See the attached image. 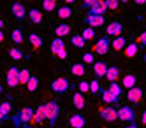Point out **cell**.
<instances>
[{
    "mask_svg": "<svg viewBox=\"0 0 146 128\" xmlns=\"http://www.w3.org/2000/svg\"><path fill=\"white\" fill-rule=\"evenodd\" d=\"M137 51H139L137 42H129L127 48L123 49V53H125V56H127V58H134L135 55H137Z\"/></svg>",
    "mask_w": 146,
    "mask_h": 128,
    "instance_id": "cell-22",
    "label": "cell"
},
{
    "mask_svg": "<svg viewBox=\"0 0 146 128\" xmlns=\"http://www.w3.org/2000/svg\"><path fill=\"white\" fill-rule=\"evenodd\" d=\"M2 28H4V21H2V19H0V30H2Z\"/></svg>",
    "mask_w": 146,
    "mask_h": 128,
    "instance_id": "cell-46",
    "label": "cell"
},
{
    "mask_svg": "<svg viewBox=\"0 0 146 128\" xmlns=\"http://www.w3.org/2000/svg\"><path fill=\"white\" fill-rule=\"evenodd\" d=\"M11 11H13V14H14V18L16 19H27V9H25V5L23 4H19V2H14L13 5H11Z\"/></svg>",
    "mask_w": 146,
    "mask_h": 128,
    "instance_id": "cell-13",
    "label": "cell"
},
{
    "mask_svg": "<svg viewBox=\"0 0 146 128\" xmlns=\"http://www.w3.org/2000/svg\"><path fill=\"white\" fill-rule=\"evenodd\" d=\"M28 42L32 44L34 49H40V46H42V39H40L37 34H28Z\"/></svg>",
    "mask_w": 146,
    "mask_h": 128,
    "instance_id": "cell-27",
    "label": "cell"
},
{
    "mask_svg": "<svg viewBox=\"0 0 146 128\" xmlns=\"http://www.w3.org/2000/svg\"><path fill=\"white\" fill-rule=\"evenodd\" d=\"M48 128H56V126H48Z\"/></svg>",
    "mask_w": 146,
    "mask_h": 128,
    "instance_id": "cell-49",
    "label": "cell"
},
{
    "mask_svg": "<svg viewBox=\"0 0 146 128\" xmlns=\"http://www.w3.org/2000/svg\"><path fill=\"white\" fill-rule=\"evenodd\" d=\"M109 48H111L109 39H108V37H100L99 42L93 46V51H95L97 55H108V53H109Z\"/></svg>",
    "mask_w": 146,
    "mask_h": 128,
    "instance_id": "cell-7",
    "label": "cell"
},
{
    "mask_svg": "<svg viewBox=\"0 0 146 128\" xmlns=\"http://www.w3.org/2000/svg\"><path fill=\"white\" fill-rule=\"evenodd\" d=\"M19 69L16 67H11L7 70V76H5V81H7V86L9 88H16L18 84H19Z\"/></svg>",
    "mask_w": 146,
    "mask_h": 128,
    "instance_id": "cell-6",
    "label": "cell"
},
{
    "mask_svg": "<svg viewBox=\"0 0 146 128\" xmlns=\"http://www.w3.org/2000/svg\"><path fill=\"white\" fill-rule=\"evenodd\" d=\"M106 34L111 35L113 39L114 37H121V34H123V25L120 23V21H111V23L108 25V28H106Z\"/></svg>",
    "mask_w": 146,
    "mask_h": 128,
    "instance_id": "cell-8",
    "label": "cell"
},
{
    "mask_svg": "<svg viewBox=\"0 0 146 128\" xmlns=\"http://www.w3.org/2000/svg\"><path fill=\"white\" fill-rule=\"evenodd\" d=\"M34 111L35 109H32V107H23L19 112H16V116L11 118L14 126H18V128H30L28 125L34 119Z\"/></svg>",
    "mask_w": 146,
    "mask_h": 128,
    "instance_id": "cell-1",
    "label": "cell"
},
{
    "mask_svg": "<svg viewBox=\"0 0 146 128\" xmlns=\"http://www.w3.org/2000/svg\"><path fill=\"white\" fill-rule=\"evenodd\" d=\"M137 42L141 44V48H146V32H141V35L137 37ZM137 44V46H139Z\"/></svg>",
    "mask_w": 146,
    "mask_h": 128,
    "instance_id": "cell-41",
    "label": "cell"
},
{
    "mask_svg": "<svg viewBox=\"0 0 146 128\" xmlns=\"http://www.w3.org/2000/svg\"><path fill=\"white\" fill-rule=\"evenodd\" d=\"M118 114V119L125 121V123H130V125H135V111L132 105H121V107L116 111Z\"/></svg>",
    "mask_w": 146,
    "mask_h": 128,
    "instance_id": "cell-3",
    "label": "cell"
},
{
    "mask_svg": "<svg viewBox=\"0 0 146 128\" xmlns=\"http://www.w3.org/2000/svg\"><path fill=\"white\" fill-rule=\"evenodd\" d=\"M4 39H5V35H4V32L0 30V44H2V42H4Z\"/></svg>",
    "mask_w": 146,
    "mask_h": 128,
    "instance_id": "cell-45",
    "label": "cell"
},
{
    "mask_svg": "<svg viewBox=\"0 0 146 128\" xmlns=\"http://www.w3.org/2000/svg\"><path fill=\"white\" fill-rule=\"evenodd\" d=\"M11 109H13L11 100H4L0 104V125H2L5 119H11Z\"/></svg>",
    "mask_w": 146,
    "mask_h": 128,
    "instance_id": "cell-10",
    "label": "cell"
},
{
    "mask_svg": "<svg viewBox=\"0 0 146 128\" xmlns=\"http://www.w3.org/2000/svg\"><path fill=\"white\" fill-rule=\"evenodd\" d=\"M46 119V114H44V104H40L39 107L34 111V119L30 125H42V121Z\"/></svg>",
    "mask_w": 146,
    "mask_h": 128,
    "instance_id": "cell-16",
    "label": "cell"
},
{
    "mask_svg": "<svg viewBox=\"0 0 146 128\" xmlns=\"http://www.w3.org/2000/svg\"><path fill=\"white\" fill-rule=\"evenodd\" d=\"M70 70H72V74H74V76H78V77H83V76H85V72H86L85 63H74V65L70 67Z\"/></svg>",
    "mask_w": 146,
    "mask_h": 128,
    "instance_id": "cell-30",
    "label": "cell"
},
{
    "mask_svg": "<svg viewBox=\"0 0 146 128\" xmlns=\"http://www.w3.org/2000/svg\"><path fill=\"white\" fill-rule=\"evenodd\" d=\"M11 39H13V42H14V46L23 44V32L19 30V28H14L13 34H11Z\"/></svg>",
    "mask_w": 146,
    "mask_h": 128,
    "instance_id": "cell-29",
    "label": "cell"
},
{
    "mask_svg": "<svg viewBox=\"0 0 146 128\" xmlns=\"http://www.w3.org/2000/svg\"><path fill=\"white\" fill-rule=\"evenodd\" d=\"M85 21L92 26V28H97V26H102L104 25V16H97V14H86Z\"/></svg>",
    "mask_w": 146,
    "mask_h": 128,
    "instance_id": "cell-18",
    "label": "cell"
},
{
    "mask_svg": "<svg viewBox=\"0 0 146 128\" xmlns=\"http://www.w3.org/2000/svg\"><path fill=\"white\" fill-rule=\"evenodd\" d=\"M28 19L32 21L34 25H40V23H42V13H40L37 7H32L28 11Z\"/></svg>",
    "mask_w": 146,
    "mask_h": 128,
    "instance_id": "cell-20",
    "label": "cell"
},
{
    "mask_svg": "<svg viewBox=\"0 0 146 128\" xmlns=\"http://www.w3.org/2000/svg\"><path fill=\"white\" fill-rule=\"evenodd\" d=\"M111 48H113V51H123L127 48V39L125 37H114L111 40Z\"/></svg>",
    "mask_w": 146,
    "mask_h": 128,
    "instance_id": "cell-21",
    "label": "cell"
},
{
    "mask_svg": "<svg viewBox=\"0 0 146 128\" xmlns=\"http://www.w3.org/2000/svg\"><path fill=\"white\" fill-rule=\"evenodd\" d=\"M44 114H46V119L49 121V126H55L58 121V116H60V105L56 100H51L44 104Z\"/></svg>",
    "mask_w": 146,
    "mask_h": 128,
    "instance_id": "cell-2",
    "label": "cell"
},
{
    "mask_svg": "<svg viewBox=\"0 0 146 128\" xmlns=\"http://www.w3.org/2000/svg\"><path fill=\"white\" fill-rule=\"evenodd\" d=\"M70 44L74 46V48H79V49H81V48H85L86 42L83 40V37H81V35H72V37H70Z\"/></svg>",
    "mask_w": 146,
    "mask_h": 128,
    "instance_id": "cell-33",
    "label": "cell"
},
{
    "mask_svg": "<svg viewBox=\"0 0 146 128\" xmlns=\"http://www.w3.org/2000/svg\"><path fill=\"white\" fill-rule=\"evenodd\" d=\"M72 105H74L78 111L85 109V107H86V98H85V95H81L79 91H76L74 95H72Z\"/></svg>",
    "mask_w": 146,
    "mask_h": 128,
    "instance_id": "cell-17",
    "label": "cell"
},
{
    "mask_svg": "<svg viewBox=\"0 0 146 128\" xmlns=\"http://www.w3.org/2000/svg\"><path fill=\"white\" fill-rule=\"evenodd\" d=\"M118 5H120L118 0H106V7H108V9H111V11L118 9Z\"/></svg>",
    "mask_w": 146,
    "mask_h": 128,
    "instance_id": "cell-39",
    "label": "cell"
},
{
    "mask_svg": "<svg viewBox=\"0 0 146 128\" xmlns=\"http://www.w3.org/2000/svg\"><path fill=\"white\" fill-rule=\"evenodd\" d=\"M78 91H79L81 95H85L86 91H90V82H86V81L78 82Z\"/></svg>",
    "mask_w": 146,
    "mask_h": 128,
    "instance_id": "cell-37",
    "label": "cell"
},
{
    "mask_svg": "<svg viewBox=\"0 0 146 128\" xmlns=\"http://www.w3.org/2000/svg\"><path fill=\"white\" fill-rule=\"evenodd\" d=\"M135 84H137V77H135L134 74H127V76H123V79H121V86L127 88V91L132 90V88H135Z\"/></svg>",
    "mask_w": 146,
    "mask_h": 128,
    "instance_id": "cell-19",
    "label": "cell"
},
{
    "mask_svg": "<svg viewBox=\"0 0 146 128\" xmlns=\"http://www.w3.org/2000/svg\"><path fill=\"white\" fill-rule=\"evenodd\" d=\"M81 37H83V40H93V39H95V30H93V28H85V30H83V34H81Z\"/></svg>",
    "mask_w": 146,
    "mask_h": 128,
    "instance_id": "cell-34",
    "label": "cell"
},
{
    "mask_svg": "<svg viewBox=\"0 0 146 128\" xmlns=\"http://www.w3.org/2000/svg\"><path fill=\"white\" fill-rule=\"evenodd\" d=\"M144 63H146V55H144Z\"/></svg>",
    "mask_w": 146,
    "mask_h": 128,
    "instance_id": "cell-50",
    "label": "cell"
},
{
    "mask_svg": "<svg viewBox=\"0 0 146 128\" xmlns=\"http://www.w3.org/2000/svg\"><path fill=\"white\" fill-rule=\"evenodd\" d=\"M108 91L113 95V97L120 98V97H121V91H123V88L120 86L118 82H109V86H108Z\"/></svg>",
    "mask_w": 146,
    "mask_h": 128,
    "instance_id": "cell-26",
    "label": "cell"
},
{
    "mask_svg": "<svg viewBox=\"0 0 146 128\" xmlns=\"http://www.w3.org/2000/svg\"><path fill=\"white\" fill-rule=\"evenodd\" d=\"M93 74H95L97 81L102 79V77H106V74H108V65H106L104 61H95V63H93Z\"/></svg>",
    "mask_w": 146,
    "mask_h": 128,
    "instance_id": "cell-15",
    "label": "cell"
},
{
    "mask_svg": "<svg viewBox=\"0 0 146 128\" xmlns=\"http://www.w3.org/2000/svg\"><path fill=\"white\" fill-rule=\"evenodd\" d=\"M90 91H92V93H95V95L100 91V84H99V81H97V79H93V81L90 82Z\"/></svg>",
    "mask_w": 146,
    "mask_h": 128,
    "instance_id": "cell-38",
    "label": "cell"
},
{
    "mask_svg": "<svg viewBox=\"0 0 146 128\" xmlns=\"http://www.w3.org/2000/svg\"><path fill=\"white\" fill-rule=\"evenodd\" d=\"M55 9H56V2H53V0H44L42 2V11H46V13H51Z\"/></svg>",
    "mask_w": 146,
    "mask_h": 128,
    "instance_id": "cell-36",
    "label": "cell"
},
{
    "mask_svg": "<svg viewBox=\"0 0 146 128\" xmlns=\"http://www.w3.org/2000/svg\"><path fill=\"white\" fill-rule=\"evenodd\" d=\"M49 49H51V53L56 56V55H60L62 51H65V42L62 40V39H58V37H55L53 40L49 42Z\"/></svg>",
    "mask_w": 146,
    "mask_h": 128,
    "instance_id": "cell-14",
    "label": "cell"
},
{
    "mask_svg": "<svg viewBox=\"0 0 146 128\" xmlns=\"http://www.w3.org/2000/svg\"><path fill=\"white\" fill-rule=\"evenodd\" d=\"M69 126H72V128H85L86 126V118L81 112H74L69 118Z\"/></svg>",
    "mask_w": 146,
    "mask_h": 128,
    "instance_id": "cell-9",
    "label": "cell"
},
{
    "mask_svg": "<svg viewBox=\"0 0 146 128\" xmlns=\"http://www.w3.org/2000/svg\"><path fill=\"white\" fill-rule=\"evenodd\" d=\"M9 56H11L14 61H19V60L23 58V53L19 51L18 48H11V49H9Z\"/></svg>",
    "mask_w": 146,
    "mask_h": 128,
    "instance_id": "cell-35",
    "label": "cell"
},
{
    "mask_svg": "<svg viewBox=\"0 0 146 128\" xmlns=\"http://www.w3.org/2000/svg\"><path fill=\"white\" fill-rule=\"evenodd\" d=\"M69 88H70V82H69L67 77H56L53 82H51V90H53L56 95H64V93H67Z\"/></svg>",
    "mask_w": 146,
    "mask_h": 128,
    "instance_id": "cell-4",
    "label": "cell"
},
{
    "mask_svg": "<svg viewBox=\"0 0 146 128\" xmlns=\"http://www.w3.org/2000/svg\"><path fill=\"white\" fill-rule=\"evenodd\" d=\"M100 93H102V100L106 102V104H109V105L118 104V100H120V98H116V97H113V95H111L108 90H100Z\"/></svg>",
    "mask_w": 146,
    "mask_h": 128,
    "instance_id": "cell-28",
    "label": "cell"
},
{
    "mask_svg": "<svg viewBox=\"0 0 146 128\" xmlns=\"http://www.w3.org/2000/svg\"><path fill=\"white\" fill-rule=\"evenodd\" d=\"M106 11H108V7H106V2H104V0H95V2H93V5L90 7L88 14L104 16V13H106Z\"/></svg>",
    "mask_w": 146,
    "mask_h": 128,
    "instance_id": "cell-11",
    "label": "cell"
},
{
    "mask_svg": "<svg viewBox=\"0 0 146 128\" xmlns=\"http://www.w3.org/2000/svg\"><path fill=\"white\" fill-rule=\"evenodd\" d=\"M120 77V69L118 67H108V74H106V79L109 82H116V79Z\"/></svg>",
    "mask_w": 146,
    "mask_h": 128,
    "instance_id": "cell-24",
    "label": "cell"
},
{
    "mask_svg": "<svg viewBox=\"0 0 146 128\" xmlns=\"http://www.w3.org/2000/svg\"><path fill=\"white\" fill-rule=\"evenodd\" d=\"M69 34H70V25H67V23L56 25V28H55V35H56L58 39L65 37V35H69Z\"/></svg>",
    "mask_w": 146,
    "mask_h": 128,
    "instance_id": "cell-23",
    "label": "cell"
},
{
    "mask_svg": "<svg viewBox=\"0 0 146 128\" xmlns=\"http://www.w3.org/2000/svg\"><path fill=\"white\" fill-rule=\"evenodd\" d=\"M56 58H60V60H65V58H67V49H65V51H62L60 55H56Z\"/></svg>",
    "mask_w": 146,
    "mask_h": 128,
    "instance_id": "cell-43",
    "label": "cell"
},
{
    "mask_svg": "<svg viewBox=\"0 0 146 128\" xmlns=\"http://www.w3.org/2000/svg\"><path fill=\"white\" fill-rule=\"evenodd\" d=\"M83 61H85V63H92V65H93V63H95V58H93L92 53H85V55H83Z\"/></svg>",
    "mask_w": 146,
    "mask_h": 128,
    "instance_id": "cell-40",
    "label": "cell"
},
{
    "mask_svg": "<svg viewBox=\"0 0 146 128\" xmlns=\"http://www.w3.org/2000/svg\"><path fill=\"white\" fill-rule=\"evenodd\" d=\"M141 123H143V125H146V111H144V112H143V116H141Z\"/></svg>",
    "mask_w": 146,
    "mask_h": 128,
    "instance_id": "cell-44",
    "label": "cell"
},
{
    "mask_svg": "<svg viewBox=\"0 0 146 128\" xmlns=\"http://www.w3.org/2000/svg\"><path fill=\"white\" fill-rule=\"evenodd\" d=\"M93 2H95V0H86V2L83 4V9H88V11H90V7L93 5Z\"/></svg>",
    "mask_w": 146,
    "mask_h": 128,
    "instance_id": "cell-42",
    "label": "cell"
},
{
    "mask_svg": "<svg viewBox=\"0 0 146 128\" xmlns=\"http://www.w3.org/2000/svg\"><path fill=\"white\" fill-rule=\"evenodd\" d=\"M19 84H25L27 86V82H28V79L32 77V74H30V70L28 69H19Z\"/></svg>",
    "mask_w": 146,
    "mask_h": 128,
    "instance_id": "cell-31",
    "label": "cell"
},
{
    "mask_svg": "<svg viewBox=\"0 0 146 128\" xmlns=\"http://www.w3.org/2000/svg\"><path fill=\"white\" fill-rule=\"evenodd\" d=\"M127 100L130 102V104H139L141 100H143V90L141 88H132V90H129L127 91Z\"/></svg>",
    "mask_w": 146,
    "mask_h": 128,
    "instance_id": "cell-12",
    "label": "cell"
},
{
    "mask_svg": "<svg viewBox=\"0 0 146 128\" xmlns=\"http://www.w3.org/2000/svg\"><path fill=\"white\" fill-rule=\"evenodd\" d=\"M99 116L104 121H116L118 119V114L116 109L113 105H106V107H99Z\"/></svg>",
    "mask_w": 146,
    "mask_h": 128,
    "instance_id": "cell-5",
    "label": "cell"
},
{
    "mask_svg": "<svg viewBox=\"0 0 146 128\" xmlns=\"http://www.w3.org/2000/svg\"><path fill=\"white\" fill-rule=\"evenodd\" d=\"M4 93V86H2V84H0V95H2Z\"/></svg>",
    "mask_w": 146,
    "mask_h": 128,
    "instance_id": "cell-47",
    "label": "cell"
},
{
    "mask_svg": "<svg viewBox=\"0 0 146 128\" xmlns=\"http://www.w3.org/2000/svg\"><path fill=\"white\" fill-rule=\"evenodd\" d=\"M37 86H39V79H37V76H32L28 79V82H27V90H28V93H34L35 90H37Z\"/></svg>",
    "mask_w": 146,
    "mask_h": 128,
    "instance_id": "cell-32",
    "label": "cell"
},
{
    "mask_svg": "<svg viewBox=\"0 0 146 128\" xmlns=\"http://www.w3.org/2000/svg\"><path fill=\"white\" fill-rule=\"evenodd\" d=\"M125 128H137V126H135V125H130V126H125Z\"/></svg>",
    "mask_w": 146,
    "mask_h": 128,
    "instance_id": "cell-48",
    "label": "cell"
},
{
    "mask_svg": "<svg viewBox=\"0 0 146 128\" xmlns=\"http://www.w3.org/2000/svg\"><path fill=\"white\" fill-rule=\"evenodd\" d=\"M56 16H58L60 19H67V18L72 16V9H70L69 5H62V7L56 9Z\"/></svg>",
    "mask_w": 146,
    "mask_h": 128,
    "instance_id": "cell-25",
    "label": "cell"
}]
</instances>
